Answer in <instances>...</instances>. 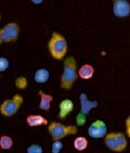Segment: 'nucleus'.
<instances>
[{
  "label": "nucleus",
  "mask_w": 130,
  "mask_h": 153,
  "mask_svg": "<svg viewBox=\"0 0 130 153\" xmlns=\"http://www.w3.org/2000/svg\"><path fill=\"white\" fill-rule=\"evenodd\" d=\"M20 25L15 22H10L0 28V45L16 41L20 37Z\"/></svg>",
  "instance_id": "obj_6"
},
{
  "label": "nucleus",
  "mask_w": 130,
  "mask_h": 153,
  "mask_svg": "<svg viewBox=\"0 0 130 153\" xmlns=\"http://www.w3.org/2000/svg\"><path fill=\"white\" fill-rule=\"evenodd\" d=\"M34 4H41L42 2H44V0H30Z\"/></svg>",
  "instance_id": "obj_23"
},
{
  "label": "nucleus",
  "mask_w": 130,
  "mask_h": 153,
  "mask_svg": "<svg viewBox=\"0 0 130 153\" xmlns=\"http://www.w3.org/2000/svg\"><path fill=\"white\" fill-rule=\"evenodd\" d=\"M113 14L116 18L125 19L130 15V2L128 0H112Z\"/></svg>",
  "instance_id": "obj_8"
},
{
  "label": "nucleus",
  "mask_w": 130,
  "mask_h": 153,
  "mask_svg": "<svg viewBox=\"0 0 130 153\" xmlns=\"http://www.w3.org/2000/svg\"><path fill=\"white\" fill-rule=\"evenodd\" d=\"M73 146H74V149L78 152H83V151L87 150V148L89 146L88 139L83 136H78L74 139L73 141Z\"/></svg>",
  "instance_id": "obj_15"
},
{
  "label": "nucleus",
  "mask_w": 130,
  "mask_h": 153,
  "mask_svg": "<svg viewBox=\"0 0 130 153\" xmlns=\"http://www.w3.org/2000/svg\"><path fill=\"white\" fill-rule=\"evenodd\" d=\"M105 147L113 152H124L128 147L126 135L120 131H109L103 138Z\"/></svg>",
  "instance_id": "obj_4"
},
{
  "label": "nucleus",
  "mask_w": 130,
  "mask_h": 153,
  "mask_svg": "<svg viewBox=\"0 0 130 153\" xmlns=\"http://www.w3.org/2000/svg\"><path fill=\"white\" fill-rule=\"evenodd\" d=\"M79 103H80L79 113L85 115V116H87L92 110L97 109L98 106H99V101L89 100V98L86 92H81V94H79Z\"/></svg>",
  "instance_id": "obj_9"
},
{
  "label": "nucleus",
  "mask_w": 130,
  "mask_h": 153,
  "mask_svg": "<svg viewBox=\"0 0 130 153\" xmlns=\"http://www.w3.org/2000/svg\"><path fill=\"white\" fill-rule=\"evenodd\" d=\"M13 147V139L9 135H3L0 137V149L1 150H11Z\"/></svg>",
  "instance_id": "obj_16"
},
{
  "label": "nucleus",
  "mask_w": 130,
  "mask_h": 153,
  "mask_svg": "<svg viewBox=\"0 0 130 153\" xmlns=\"http://www.w3.org/2000/svg\"><path fill=\"white\" fill-rule=\"evenodd\" d=\"M64 143L61 140H56V141L52 142L51 146V153H61V151L63 150Z\"/></svg>",
  "instance_id": "obj_18"
},
{
  "label": "nucleus",
  "mask_w": 130,
  "mask_h": 153,
  "mask_svg": "<svg viewBox=\"0 0 130 153\" xmlns=\"http://www.w3.org/2000/svg\"><path fill=\"white\" fill-rule=\"evenodd\" d=\"M26 124L30 127H41V126H48L50 122L47 118L39 114H28L26 116Z\"/></svg>",
  "instance_id": "obj_12"
},
{
  "label": "nucleus",
  "mask_w": 130,
  "mask_h": 153,
  "mask_svg": "<svg viewBox=\"0 0 130 153\" xmlns=\"http://www.w3.org/2000/svg\"><path fill=\"white\" fill-rule=\"evenodd\" d=\"M14 84L18 89H25L27 87V78L25 76H18Z\"/></svg>",
  "instance_id": "obj_19"
},
{
  "label": "nucleus",
  "mask_w": 130,
  "mask_h": 153,
  "mask_svg": "<svg viewBox=\"0 0 130 153\" xmlns=\"http://www.w3.org/2000/svg\"><path fill=\"white\" fill-rule=\"evenodd\" d=\"M74 102L71 99H64L59 104V118L65 120L74 111Z\"/></svg>",
  "instance_id": "obj_11"
},
{
  "label": "nucleus",
  "mask_w": 130,
  "mask_h": 153,
  "mask_svg": "<svg viewBox=\"0 0 130 153\" xmlns=\"http://www.w3.org/2000/svg\"><path fill=\"white\" fill-rule=\"evenodd\" d=\"M87 121V116H85V115L80 114V113H78V114L76 115V123L77 125H83V124L86 123Z\"/></svg>",
  "instance_id": "obj_21"
},
{
  "label": "nucleus",
  "mask_w": 130,
  "mask_h": 153,
  "mask_svg": "<svg viewBox=\"0 0 130 153\" xmlns=\"http://www.w3.org/2000/svg\"><path fill=\"white\" fill-rule=\"evenodd\" d=\"M10 66V62L9 60L4 58V56H0V73L2 72H6Z\"/></svg>",
  "instance_id": "obj_20"
},
{
  "label": "nucleus",
  "mask_w": 130,
  "mask_h": 153,
  "mask_svg": "<svg viewBox=\"0 0 130 153\" xmlns=\"http://www.w3.org/2000/svg\"><path fill=\"white\" fill-rule=\"evenodd\" d=\"M48 131L53 141L62 140L68 136L76 135L78 133V127L76 125H65L60 122H50L48 125Z\"/></svg>",
  "instance_id": "obj_3"
},
{
  "label": "nucleus",
  "mask_w": 130,
  "mask_h": 153,
  "mask_svg": "<svg viewBox=\"0 0 130 153\" xmlns=\"http://www.w3.org/2000/svg\"><path fill=\"white\" fill-rule=\"evenodd\" d=\"M0 21H1V15H0Z\"/></svg>",
  "instance_id": "obj_24"
},
{
  "label": "nucleus",
  "mask_w": 130,
  "mask_h": 153,
  "mask_svg": "<svg viewBox=\"0 0 130 153\" xmlns=\"http://www.w3.org/2000/svg\"><path fill=\"white\" fill-rule=\"evenodd\" d=\"M50 78V72L48 68H40L38 70H36L35 74H34V80L37 84H46Z\"/></svg>",
  "instance_id": "obj_14"
},
{
  "label": "nucleus",
  "mask_w": 130,
  "mask_h": 153,
  "mask_svg": "<svg viewBox=\"0 0 130 153\" xmlns=\"http://www.w3.org/2000/svg\"><path fill=\"white\" fill-rule=\"evenodd\" d=\"M26 153H44V148L38 143H32L26 148Z\"/></svg>",
  "instance_id": "obj_17"
},
{
  "label": "nucleus",
  "mask_w": 130,
  "mask_h": 153,
  "mask_svg": "<svg viewBox=\"0 0 130 153\" xmlns=\"http://www.w3.org/2000/svg\"><path fill=\"white\" fill-rule=\"evenodd\" d=\"M95 68H93V65L89 64V63H85L78 68V77L81 78L83 80H90L93 78L95 76Z\"/></svg>",
  "instance_id": "obj_13"
},
{
  "label": "nucleus",
  "mask_w": 130,
  "mask_h": 153,
  "mask_svg": "<svg viewBox=\"0 0 130 153\" xmlns=\"http://www.w3.org/2000/svg\"><path fill=\"white\" fill-rule=\"evenodd\" d=\"M24 97L21 94H15L13 97L6 99L0 104V114L4 117H12L18 112V110L23 105Z\"/></svg>",
  "instance_id": "obj_5"
},
{
  "label": "nucleus",
  "mask_w": 130,
  "mask_h": 153,
  "mask_svg": "<svg viewBox=\"0 0 130 153\" xmlns=\"http://www.w3.org/2000/svg\"><path fill=\"white\" fill-rule=\"evenodd\" d=\"M48 51L50 53L52 59L61 61L64 60L68 51V42L62 34L53 32L47 44Z\"/></svg>",
  "instance_id": "obj_2"
},
{
  "label": "nucleus",
  "mask_w": 130,
  "mask_h": 153,
  "mask_svg": "<svg viewBox=\"0 0 130 153\" xmlns=\"http://www.w3.org/2000/svg\"><path fill=\"white\" fill-rule=\"evenodd\" d=\"M38 96H39V109L46 113H49L54 99L53 96L50 94H46L42 90H39Z\"/></svg>",
  "instance_id": "obj_10"
},
{
  "label": "nucleus",
  "mask_w": 130,
  "mask_h": 153,
  "mask_svg": "<svg viewBox=\"0 0 130 153\" xmlns=\"http://www.w3.org/2000/svg\"><path fill=\"white\" fill-rule=\"evenodd\" d=\"M87 133H88L89 137H91V138L101 139L104 138L109 131H107V127L105 122L102 121V120H95V121H93L89 125Z\"/></svg>",
  "instance_id": "obj_7"
},
{
  "label": "nucleus",
  "mask_w": 130,
  "mask_h": 153,
  "mask_svg": "<svg viewBox=\"0 0 130 153\" xmlns=\"http://www.w3.org/2000/svg\"><path fill=\"white\" fill-rule=\"evenodd\" d=\"M77 61L74 56H66L63 62V71L60 79V86L64 90H71L78 79Z\"/></svg>",
  "instance_id": "obj_1"
},
{
  "label": "nucleus",
  "mask_w": 130,
  "mask_h": 153,
  "mask_svg": "<svg viewBox=\"0 0 130 153\" xmlns=\"http://www.w3.org/2000/svg\"><path fill=\"white\" fill-rule=\"evenodd\" d=\"M125 128H126V135L130 139V115H128L125 120Z\"/></svg>",
  "instance_id": "obj_22"
}]
</instances>
